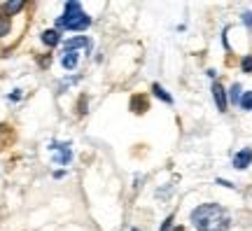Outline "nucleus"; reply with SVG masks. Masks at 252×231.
Here are the masks:
<instances>
[{
	"instance_id": "f257e3e1",
	"label": "nucleus",
	"mask_w": 252,
	"mask_h": 231,
	"mask_svg": "<svg viewBox=\"0 0 252 231\" xmlns=\"http://www.w3.org/2000/svg\"><path fill=\"white\" fill-rule=\"evenodd\" d=\"M191 224L196 231H226L231 217L220 203H201L191 210Z\"/></svg>"
},
{
	"instance_id": "f03ea898",
	"label": "nucleus",
	"mask_w": 252,
	"mask_h": 231,
	"mask_svg": "<svg viewBox=\"0 0 252 231\" xmlns=\"http://www.w3.org/2000/svg\"><path fill=\"white\" fill-rule=\"evenodd\" d=\"M56 26L65 28V31H84L91 26V17L82 9L77 0H70V2H65V12L56 19Z\"/></svg>"
},
{
	"instance_id": "7ed1b4c3",
	"label": "nucleus",
	"mask_w": 252,
	"mask_h": 231,
	"mask_svg": "<svg viewBox=\"0 0 252 231\" xmlns=\"http://www.w3.org/2000/svg\"><path fill=\"white\" fill-rule=\"evenodd\" d=\"M49 152L54 154V161L59 164V166H68L72 161V145L70 142H49Z\"/></svg>"
},
{
	"instance_id": "20e7f679",
	"label": "nucleus",
	"mask_w": 252,
	"mask_h": 231,
	"mask_svg": "<svg viewBox=\"0 0 252 231\" xmlns=\"http://www.w3.org/2000/svg\"><path fill=\"white\" fill-rule=\"evenodd\" d=\"M77 49H84V52H87V56H89L91 49H94V42H91L87 35L68 37V40L63 42V52H77Z\"/></svg>"
},
{
	"instance_id": "39448f33",
	"label": "nucleus",
	"mask_w": 252,
	"mask_h": 231,
	"mask_svg": "<svg viewBox=\"0 0 252 231\" xmlns=\"http://www.w3.org/2000/svg\"><path fill=\"white\" fill-rule=\"evenodd\" d=\"M213 98H215V105L220 112H226V107H229V98H226V91L224 87L220 84V82H213Z\"/></svg>"
},
{
	"instance_id": "423d86ee",
	"label": "nucleus",
	"mask_w": 252,
	"mask_h": 231,
	"mask_svg": "<svg viewBox=\"0 0 252 231\" xmlns=\"http://www.w3.org/2000/svg\"><path fill=\"white\" fill-rule=\"evenodd\" d=\"M250 164H252V150L250 147H245V150H241V152H236L234 154V168L236 170H245Z\"/></svg>"
},
{
	"instance_id": "0eeeda50",
	"label": "nucleus",
	"mask_w": 252,
	"mask_h": 231,
	"mask_svg": "<svg viewBox=\"0 0 252 231\" xmlns=\"http://www.w3.org/2000/svg\"><path fill=\"white\" fill-rule=\"evenodd\" d=\"M131 110H133L135 115H143L145 110H150V100H147L143 94H135V96L131 98Z\"/></svg>"
},
{
	"instance_id": "6e6552de",
	"label": "nucleus",
	"mask_w": 252,
	"mask_h": 231,
	"mask_svg": "<svg viewBox=\"0 0 252 231\" xmlns=\"http://www.w3.org/2000/svg\"><path fill=\"white\" fill-rule=\"evenodd\" d=\"M21 9H24V2H21V0H7V2H2V9H0V12L12 17V14H17Z\"/></svg>"
},
{
	"instance_id": "1a4fd4ad",
	"label": "nucleus",
	"mask_w": 252,
	"mask_h": 231,
	"mask_svg": "<svg viewBox=\"0 0 252 231\" xmlns=\"http://www.w3.org/2000/svg\"><path fill=\"white\" fill-rule=\"evenodd\" d=\"M42 42H45L47 47H56L59 45V42H61V35H59V31H52V28H49V31H45V33H42Z\"/></svg>"
},
{
	"instance_id": "9d476101",
	"label": "nucleus",
	"mask_w": 252,
	"mask_h": 231,
	"mask_svg": "<svg viewBox=\"0 0 252 231\" xmlns=\"http://www.w3.org/2000/svg\"><path fill=\"white\" fill-rule=\"evenodd\" d=\"M152 94H154L157 98H159V100H163V103L173 105V96H171V94H168L166 89H163L161 84H157V82H154V84H152Z\"/></svg>"
},
{
	"instance_id": "9b49d317",
	"label": "nucleus",
	"mask_w": 252,
	"mask_h": 231,
	"mask_svg": "<svg viewBox=\"0 0 252 231\" xmlns=\"http://www.w3.org/2000/svg\"><path fill=\"white\" fill-rule=\"evenodd\" d=\"M61 63L65 70H75V68H77V52H63Z\"/></svg>"
},
{
	"instance_id": "f8f14e48",
	"label": "nucleus",
	"mask_w": 252,
	"mask_h": 231,
	"mask_svg": "<svg viewBox=\"0 0 252 231\" xmlns=\"http://www.w3.org/2000/svg\"><path fill=\"white\" fill-rule=\"evenodd\" d=\"M241 96H243V87H241V84L236 82V84H231V89H229V100L238 105V100H241Z\"/></svg>"
},
{
	"instance_id": "ddd939ff",
	"label": "nucleus",
	"mask_w": 252,
	"mask_h": 231,
	"mask_svg": "<svg viewBox=\"0 0 252 231\" xmlns=\"http://www.w3.org/2000/svg\"><path fill=\"white\" fill-rule=\"evenodd\" d=\"M238 105H241V110H248V112H250L252 110V91H243V96H241V100H238Z\"/></svg>"
},
{
	"instance_id": "4468645a",
	"label": "nucleus",
	"mask_w": 252,
	"mask_h": 231,
	"mask_svg": "<svg viewBox=\"0 0 252 231\" xmlns=\"http://www.w3.org/2000/svg\"><path fill=\"white\" fill-rule=\"evenodd\" d=\"M7 33H9V17L0 12V37L7 35Z\"/></svg>"
},
{
	"instance_id": "2eb2a0df",
	"label": "nucleus",
	"mask_w": 252,
	"mask_h": 231,
	"mask_svg": "<svg viewBox=\"0 0 252 231\" xmlns=\"http://www.w3.org/2000/svg\"><path fill=\"white\" fill-rule=\"evenodd\" d=\"M241 68H243V72H250V75H252V54L243 56V61H241Z\"/></svg>"
},
{
	"instance_id": "dca6fc26",
	"label": "nucleus",
	"mask_w": 252,
	"mask_h": 231,
	"mask_svg": "<svg viewBox=\"0 0 252 231\" xmlns=\"http://www.w3.org/2000/svg\"><path fill=\"white\" fill-rule=\"evenodd\" d=\"M243 24L248 26V31H252V12H243Z\"/></svg>"
},
{
	"instance_id": "f3484780",
	"label": "nucleus",
	"mask_w": 252,
	"mask_h": 231,
	"mask_svg": "<svg viewBox=\"0 0 252 231\" xmlns=\"http://www.w3.org/2000/svg\"><path fill=\"white\" fill-rule=\"evenodd\" d=\"M171 224H173V217H166V220H163V224H161V231H168V229H171Z\"/></svg>"
},
{
	"instance_id": "a211bd4d",
	"label": "nucleus",
	"mask_w": 252,
	"mask_h": 231,
	"mask_svg": "<svg viewBox=\"0 0 252 231\" xmlns=\"http://www.w3.org/2000/svg\"><path fill=\"white\" fill-rule=\"evenodd\" d=\"M7 98H9V100H19V98H21V94H19V89H17V91H14V94H9Z\"/></svg>"
},
{
	"instance_id": "6ab92c4d",
	"label": "nucleus",
	"mask_w": 252,
	"mask_h": 231,
	"mask_svg": "<svg viewBox=\"0 0 252 231\" xmlns=\"http://www.w3.org/2000/svg\"><path fill=\"white\" fill-rule=\"evenodd\" d=\"M217 185H222V187H234L229 180H217Z\"/></svg>"
},
{
	"instance_id": "aec40b11",
	"label": "nucleus",
	"mask_w": 252,
	"mask_h": 231,
	"mask_svg": "<svg viewBox=\"0 0 252 231\" xmlns=\"http://www.w3.org/2000/svg\"><path fill=\"white\" fill-rule=\"evenodd\" d=\"M63 175H65V170H56V173H54V178H56V180H61Z\"/></svg>"
},
{
	"instance_id": "412c9836",
	"label": "nucleus",
	"mask_w": 252,
	"mask_h": 231,
	"mask_svg": "<svg viewBox=\"0 0 252 231\" xmlns=\"http://www.w3.org/2000/svg\"><path fill=\"white\" fill-rule=\"evenodd\" d=\"M131 231H140V229H131Z\"/></svg>"
}]
</instances>
